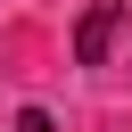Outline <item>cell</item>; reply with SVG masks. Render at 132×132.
I'll list each match as a JSON object with an SVG mask.
<instances>
[{
	"label": "cell",
	"mask_w": 132,
	"mask_h": 132,
	"mask_svg": "<svg viewBox=\"0 0 132 132\" xmlns=\"http://www.w3.org/2000/svg\"><path fill=\"white\" fill-rule=\"evenodd\" d=\"M116 25H124V8H116V0H99V8L74 25V58H82V66H107V41H116Z\"/></svg>",
	"instance_id": "obj_1"
},
{
	"label": "cell",
	"mask_w": 132,
	"mask_h": 132,
	"mask_svg": "<svg viewBox=\"0 0 132 132\" xmlns=\"http://www.w3.org/2000/svg\"><path fill=\"white\" fill-rule=\"evenodd\" d=\"M16 132H50V116H41V107H25V116H16Z\"/></svg>",
	"instance_id": "obj_2"
}]
</instances>
